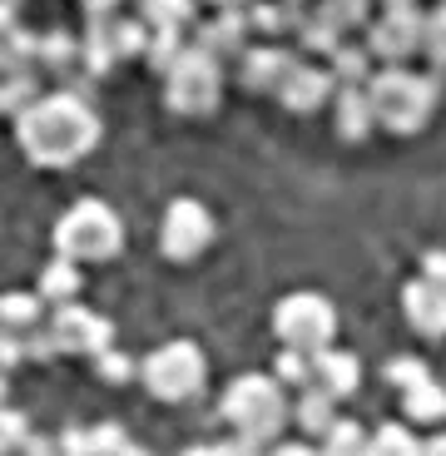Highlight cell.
Segmentation results:
<instances>
[{
	"mask_svg": "<svg viewBox=\"0 0 446 456\" xmlns=\"http://www.w3.org/2000/svg\"><path fill=\"white\" fill-rule=\"evenodd\" d=\"M15 144L35 169H69L100 144V114L80 90H50L15 114Z\"/></svg>",
	"mask_w": 446,
	"mask_h": 456,
	"instance_id": "cell-1",
	"label": "cell"
},
{
	"mask_svg": "<svg viewBox=\"0 0 446 456\" xmlns=\"http://www.w3.org/2000/svg\"><path fill=\"white\" fill-rule=\"evenodd\" d=\"M367 100H372V114H377L382 129H392V134H417L436 110V80L432 75H417L407 65H382L367 80Z\"/></svg>",
	"mask_w": 446,
	"mask_h": 456,
	"instance_id": "cell-2",
	"label": "cell"
},
{
	"mask_svg": "<svg viewBox=\"0 0 446 456\" xmlns=\"http://www.w3.org/2000/svg\"><path fill=\"white\" fill-rule=\"evenodd\" d=\"M223 422L239 432V442L248 446H264V442H278V432L288 427V392L278 377H264V372H248L239 382H229L223 392Z\"/></svg>",
	"mask_w": 446,
	"mask_h": 456,
	"instance_id": "cell-3",
	"label": "cell"
},
{
	"mask_svg": "<svg viewBox=\"0 0 446 456\" xmlns=\"http://www.w3.org/2000/svg\"><path fill=\"white\" fill-rule=\"evenodd\" d=\"M125 243V224L104 199H80L75 208H65L55 224V253L75 263H109Z\"/></svg>",
	"mask_w": 446,
	"mask_h": 456,
	"instance_id": "cell-4",
	"label": "cell"
},
{
	"mask_svg": "<svg viewBox=\"0 0 446 456\" xmlns=\"http://www.w3.org/2000/svg\"><path fill=\"white\" fill-rule=\"evenodd\" d=\"M218 100H223V60L189 45L179 55V65L164 75V104L183 119H199V114H214Z\"/></svg>",
	"mask_w": 446,
	"mask_h": 456,
	"instance_id": "cell-5",
	"label": "cell"
},
{
	"mask_svg": "<svg viewBox=\"0 0 446 456\" xmlns=\"http://www.w3.org/2000/svg\"><path fill=\"white\" fill-rule=\"evenodd\" d=\"M204 353H199V342L179 338V342H164V347H154V353L139 362V382H144L149 392L159 402H189L199 397V387H204Z\"/></svg>",
	"mask_w": 446,
	"mask_h": 456,
	"instance_id": "cell-6",
	"label": "cell"
},
{
	"mask_svg": "<svg viewBox=\"0 0 446 456\" xmlns=\"http://www.w3.org/2000/svg\"><path fill=\"white\" fill-rule=\"evenodd\" d=\"M273 332L283 347L318 353V347L332 342V332H337V308L322 293H288L273 308Z\"/></svg>",
	"mask_w": 446,
	"mask_h": 456,
	"instance_id": "cell-7",
	"label": "cell"
},
{
	"mask_svg": "<svg viewBox=\"0 0 446 456\" xmlns=\"http://www.w3.org/2000/svg\"><path fill=\"white\" fill-rule=\"evenodd\" d=\"M422 20L426 15L417 11V0H392L367 30V55H377L382 65H407L422 55Z\"/></svg>",
	"mask_w": 446,
	"mask_h": 456,
	"instance_id": "cell-8",
	"label": "cell"
},
{
	"mask_svg": "<svg viewBox=\"0 0 446 456\" xmlns=\"http://www.w3.org/2000/svg\"><path fill=\"white\" fill-rule=\"evenodd\" d=\"M214 243V214L199 199H174L159 224V253L174 263H194Z\"/></svg>",
	"mask_w": 446,
	"mask_h": 456,
	"instance_id": "cell-9",
	"label": "cell"
},
{
	"mask_svg": "<svg viewBox=\"0 0 446 456\" xmlns=\"http://www.w3.org/2000/svg\"><path fill=\"white\" fill-rule=\"evenodd\" d=\"M50 328H55L60 353L65 357H94V353H104V347L115 342V322L100 318V313H90V308H80V303H60L55 318H50Z\"/></svg>",
	"mask_w": 446,
	"mask_h": 456,
	"instance_id": "cell-10",
	"label": "cell"
},
{
	"mask_svg": "<svg viewBox=\"0 0 446 456\" xmlns=\"http://www.w3.org/2000/svg\"><path fill=\"white\" fill-rule=\"evenodd\" d=\"M293 65H297L293 50H283V45H248L239 55V80L253 94H278V85L288 80Z\"/></svg>",
	"mask_w": 446,
	"mask_h": 456,
	"instance_id": "cell-11",
	"label": "cell"
},
{
	"mask_svg": "<svg viewBox=\"0 0 446 456\" xmlns=\"http://www.w3.org/2000/svg\"><path fill=\"white\" fill-rule=\"evenodd\" d=\"M248 11H214V20L194 25V45L214 60H239L248 50Z\"/></svg>",
	"mask_w": 446,
	"mask_h": 456,
	"instance_id": "cell-12",
	"label": "cell"
},
{
	"mask_svg": "<svg viewBox=\"0 0 446 456\" xmlns=\"http://www.w3.org/2000/svg\"><path fill=\"white\" fill-rule=\"evenodd\" d=\"M332 94H337V80H332V69L303 65V60H297V65L288 69V80L278 85V100H283L293 114H312V110H322V104H328Z\"/></svg>",
	"mask_w": 446,
	"mask_h": 456,
	"instance_id": "cell-13",
	"label": "cell"
},
{
	"mask_svg": "<svg viewBox=\"0 0 446 456\" xmlns=\"http://www.w3.org/2000/svg\"><path fill=\"white\" fill-rule=\"evenodd\" d=\"M401 313L422 338H446V288L432 283L426 273L401 288Z\"/></svg>",
	"mask_w": 446,
	"mask_h": 456,
	"instance_id": "cell-14",
	"label": "cell"
},
{
	"mask_svg": "<svg viewBox=\"0 0 446 456\" xmlns=\"http://www.w3.org/2000/svg\"><path fill=\"white\" fill-rule=\"evenodd\" d=\"M312 367H318V382L332 397H353L357 382H362V362L353 353H343V347H332V342L312 353Z\"/></svg>",
	"mask_w": 446,
	"mask_h": 456,
	"instance_id": "cell-15",
	"label": "cell"
},
{
	"mask_svg": "<svg viewBox=\"0 0 446 456\" xmlns=\"http://www.w3.org/2000/svg\"><path fill=\"white\" fill-rule=\"evenodd\" d=\"M60 446H65V452H75V456H85V452H90V456L94 452H115V456L139 452L134 436H129L119 422H100V427H90V432H85V427H69V432L60 436Z\"/></svg>",
	"mask_w": 446,
	"mask_h": 456,
	"instance_id": "cell-16",
	"label": "cell"
},
{
	"mask_svg": "<svg viewBox=\"0 0 446 456\" xmlns=\"http://www.w3.org/2000/svg\"><path fill=\"white\" fill-rule=\"evenodd\" d=\"M297 427L308 436H322L332 422H337V397H332L322 382H308V387H297V407H293Z\"/></svg>",
	"mask_w": 446,
	"mask_h": 456,
	"instance_id": "cell-17",
	"label": "cell"
},
{
	"mask_svg": "<svg viewBox=\"0 0 446 456\" xmlns=\"http://www.w3.org/2000/svg\"><path fill=\"white\" fill-rule=\"evenodd\" d=\"M372 125H377V114L367 100V85H337V129H343V139H367Z\"/></svg>",
	"mask_w": 446,
	"mask_h": 456,
	"instance_id": "cell-18",
	"label": "cell"
},
{
	"mask_svg": "<svg viewBox=\"0 0 446 456\" xmlns=\"http://www.w3.org/2000/svg\"><path fill=\"white\" fill-rule=\"evenodd\" d=\"M35 65H40V69H50L55 80H69L75 69H85V65H80V40H75V35H65V30H50V35H40V50H35Z\"/></svg>",
	"mask_w": 446,
	"mask_h": 456,
	"instance_id": "cell-19",
	"label": "cell"
},
{
	"mask_svg": "<svg viewBox=\"0 0 446 456\" xmlns=\"http://www.w3.org/2000/svg\"><path fill=\"white\" fill-rule=\"evenodd\" d=\"M85 263H75V258H65V253H60L55 263H45V268H40V288H35V293L45 297V303H75V293H80V283H85V273H80Z\"/></svg>",
	"mask_w": 446,
	"mask_h": 456,
	"instance_id": "cell-20",
	"label": "cell"
},
{
	"mask_svg": "<svg viewBox=\"0 0 446 456\" xmlns=\"http://www.w3.org/2000/svg\"><path fill=\"white\" fill-rule=\"evenodd\" d=\"M293 35H297V50H308V55H332V50L343 45V30L322 11H297Z\"/></svg>",
	"mask_w": 446,
	"mask_h": 456,
	"instance_id": "cell-21",
	"label": "cell"
},
{
	"mask_svg": "<svg viewBox=\"0 0 446 456\" xmlns=\"http://www.w3.org/2000/svg\"><path fill=\"white\" fill-rule=\"evenodd\" d=\"M401 407H407V422H442L446 417V387L436 377H422L412 387H401Z\"/></svg>",
	"mask_w": 446,
	"mask_h": 456,
	"instance_id": "cell-22",
	"label": "cell"
},
{
	"mask_svg": "<svg viewBox=\"0 0 446 456\" xmlns=\"http://www.w3.org/2000/svg\"><path fill=\"white\" fill-rule=\"evenodd\" d=\"M139 15H144L154 30H194L199 0H139Z\"/></svg>",
	"mask_w": 446,
	"mask_h": 456,
	"instance_id": "cell-23",
	"label": "cell"
},
{
	"mask_svg": "<svg viewBox=\"0 0 446 456\" xmlns=\"http://www.w3.org/2000/svg\"><path fill=\"white\" fill-rule=\"evenodd\" d=\"M40 308H45L40 293H0V328H11V332L40 328Z\"/></svg>",
	"mask_w": 446,
	"mask_h": 456,
	"instance_id": "cell-24",
	"label": "cell"
},
{
	"mask_svg": "<svg viewBox=\"0 0 446 456\" xmlns=\"http://www.w3.org/2000/svg\"><path fill=\"white\" fill-rule=\"evenodd\" d=\"M35 50H40V35L20 30V25H11V30L0 35V75L35 69Z\"/></svg>",
	"mask_w": 446,
	"mask_h": 456,
	"instance_id": "cell-25",
	"label": "cell"
},
{
	"mask_svg": "<svg viewBox=\"0 0 446 456\" xmlns=\"http://www.w3.org/2000/svg\"><path fill=\"white\" fill-rule=\"evenodd\" d=\"M40 75L35 69H15V75H0V114H20L25 104L40 100Z\"/></svg>",
	"mask_w": 446,
	"mask_h": 456,
	"instance_id": "cell-26",
	"label": "cell"
},
{
	"mask_svg": "<svg viewBox=\"0 0 446 456\" xmlns=\"http://www.w3.org/2000/svg\"><path fill=\"white\" fill-rule=\"evenodd\" d=\"M297 20L293 5H283V0H248V30L253 35H288Z\"/></svg>",
	"mask_w": 446,
	"mask_h": 456,
	"instance_id": "cell-27",
	"label": "cell"
},
{
	"mask_svg": "<svg viewBox=\"0 0 446 456\" xmlns=\"http://www.w3.org/2000/svg\"><path fill=\"white\" fill-rule=\"evenodd\" d=\"M328 69L337 85H367L372 75H367V45H337L328 55Z\"/></svg>",
	"mask_w": 446,
	"mask_h": 456,
	"instance_id": "cell-28",
	"label": "cell"
},
{
	"mask_svg": "<svg viewBox=\"0 0 446 456\" xmlns=\"http://www.w3.org/2000/svg\"><path fill=\"white\" fill-rule=\"evenodd\" d=\"M273 377L283 382V387H308V382H318V367H312V353H303V347H283L273 362Z\"/></svg>",
	"mask_w": 446,
	"mask_h": 456,
	"instance_id": "cell-29",
	"label": "cell"
},
{
	"mask_svg": "<svg viewBox=\"0 0 446 456\" xmlns=\"http://www.w3.org/2000/svg\"><path fill=\"white\" fill-rule=\"evenodd\" d=\"M183 50H189V40H183V30H154L149 35V50H144V60L154 69H159V75H169L174 65H179V55Z\"/></svg>",
	"mask_w": 446,
	"mask_h": 456,
	"instance_id": "cell-30",
	"label": "cell"
},
{
	"mask_svg": "<svg viewBox=\"0 0 446 456\" xmlns=\"http://www.w3.org/2000/svg\"><path fill=\"white\" fill-rule=\"evenodd\" d=\"M367 452H377V456H412V452H422L417 446V436H412V427L407 422H382L377 432H372V446Z\"/></svg>",
	"mask_w": 446,
	"mask_h": 456,
	"instance_id": "cell-31",
	"label": "cell"
},
{
	"mask_svg": "<svg viewBox=\"0 0 446 456\" xmlns=\"http://www.w3.org/2000/svg\"><path fill=\"white\" fill-rule=\"evenodd\" d=\"M322 446H328L332 456H353V452H367V446H372V436H367L362 422H343V417H337V422L322 432Z\"/></svg>",
	"mask_w": 446,
	"mask_h": 456,
	"instance_id": "cell-32",
	"label": "cell"
},
{
	"mask_svg": "<svg viewBox=\"0 0 446 456\" xmlns=\"http://www.w3.org/2000/svg\"><path fill=\"white\" fill-rule=\"evenodd\" d=\"M115 50H119V60H129V55H144L149 50V35H154V25L139 15V20H125V15H115Z\"/></svg>",
	"mask_w": 446,
	"mask_h": 456,
	"instance_id": "cell-33",
	"label": "cell"
},
{
	"mask_svg": "<svg viewBox=\"0 0 446 456\" xmlns=\"http://www.w3.org/2000/svg\"><path fill=\"white\" fill-rule=\"evenodd\" d=\"M422 55L432 60V69H446V0L422 20Z\"/></svg>",
	"mask_w": 446,
	"mask_h": 456,
	"instance_id": "cell-34",
	"label": "cell"
},
{
	"mask_svg": "<svg viewBox=\"0 0 446 456\" xmlns=\"http://www.w3.org/2000/svg\"><path fill=\"white\" fill-rule=\"evenodd\" d=\"M25 357H30V362H55V357H65V353H60V338H55V328H50V322H40V328L25 332Z\"/></svg>",
	"mask_w": 446,
	"mask_h": 456,
	"instance_id": "cell-35",
	"label": "cell"
},
{
	"mask_svg": "<svg viewBox=\"0 0 446 456\" xmlns=\"http://www.w3.org/2000/svg\"><path fill=\"white\" fill-rule=\"evenodd\" d=\"M25 436H30V422H25V411H15L11 402L0 407V452H20Z\"/></svg>",
	"mask_w": 446,
	"mask_h": 456,
	"instance_id": "cell-36",
	"label": "cell"
},
{
	"mask_svg": "<svg viewBox=\"0 0 446 456\" xmlns=\"http://www.w3.org/2000/svg\"><path fill=\"white\" fill-rule=\"evenodd\" d=\"M322 15H328L337 30H353V25H362L367 20V0H322L318 5Z\"/></svg>",
	"mask_w": 446,
	"mask_h": 456,
	"instance_id": "cell-37",
	"label": "cell"
},
{
	"mask_svg": "<svg viewBox=\"0 0 446 456\" xmlns=\"http://www.w3.org/2000/svg\"><path fill=\"white\" fill-rule=\"evenodd\" d=\"M90 362H94V367H100V377H104V382H129V377H134V372H139V367H134V362H129V357H125V353H115V342H109V347H104V353H94V357H90Z\"/></svg>",
	"mask_w": 446,
	"mask_h": 456,
	"instance_id": "cell-38",
	"label": "cell"
},
{
	"mask_svg": "<svg viewBox=\"0 0 446 456\" xmlns=\"http://www.w3.org/2000/svg\"><path fill=\"white\" fill-rule=\"evenodd\" d=\"M422 377H432V367L417 362V357H392V362H387V382H392V387H412V382H422Z\"/></svg>",
	"mask_w": 446,
	"mask_h": 456,
	"instance_id": "cell-39",
	"label": "cell"
},
{
	"mask_svg": "<svg viewBox=\"0 0 446 456\" xmlns=\"http://www.w3.org/2000/svg\"><path fill=\"white\" fill-rule=\"evenodd\" d=\"M25 362V332H11V328H0V367L11 372V367Z\"/></svg>",
	"mask_w": 446,
	"mask_h": 456,
	"instance_id": "cell-40",
	"label": "cell"
},
{
	"mask_svg": "<svg viewBox=\"0 0 446 456\" xmlns=\"http://www.w3.org/2000/svg\"><path fill=\"white\" fill-rule=\"evenodd\" d=\"M125 0H85V20H115Z\"/></svg>",
	"mask_w": 446,
	"mask_h": 456,
	"instance_id": "cell-41",
	"label": "cell"
},
{
	"mask_svg": "<svg viewBox=\"0 0 446 456\" xmlns=\"http://www.w3.org/2000/svg\"><path fill=\"white\" fill-rule=\"evenodd\" d=\"M422 273L432 278V283L446 288V248H432V253H426V258H422Z\"/></svg>",
	"mask_w": 446,
	"mask_h": 456,
	"instance_id": "cell-42",
	"label": "cell"
},
{
	"mask_svg": "<svg viewBox=\"0 0 446 456\" xmlns=\"http://www.w3.org/2000/svg\"><path fill=\"white\" fill-rule=\"evenodd\" d=\"M15 11H20V5H11V0H0V35H5V30L15 25Z\"/></svg>",
	"mask_w": 446,
	"mask_h": 456,
	"instance_id": "cell-43",
	"label": "cell"
},
{
	"mask_svg": "<svg viewBox=\"0 0 446 456\" xmlns=\"http://www.w3.org/2000/svg\"><path fill=\"white\" fill-rule=\"evenodd\" d=\"M204 5H214V11H248V0H204Z\"/></svg>",
	"mask_w": 446,
	"mask_h": 456,
	"instance_id": "cell-44",
	"label": "cell"
},
{
	"mask_svg": "<svg viewBox=\"0 0 446 456\" xmlns=\"http://www.w3.org/2000/svg\"><path fill=\"white\" fill-rule=\"evenodd\" d=\"M422 452H432V456H446V432H442V436H432V442H426Z\"/></svg>",
	"mask_w": 446,
	"mask_h": 456,
	"instance_id": "cell-45",
	"label": "cell"
},
{
	"mask_svg": "<svg viewBox=\"0 0 446 456\" xmlns=\"http://www.w3.org/2000/svg\"><path fill=\"white\" fill-rule=\"evenodd\" d=\"M5 397H11V382H5V367H0V407H5Z\"/></svg>",
	"mask_w": 446,
	"mask_h": 456,
	"instance_id": "cell-46",
	"label": "cell"
}]
</instances>
